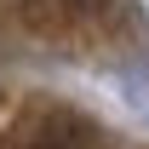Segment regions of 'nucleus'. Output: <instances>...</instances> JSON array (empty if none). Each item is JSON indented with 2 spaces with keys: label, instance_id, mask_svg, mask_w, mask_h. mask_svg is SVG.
Wrapping results in <instances>:
<instances>
[{
  "label": "nucleus",
  "instance_id": "nucleus-1",
  "mask_svg": "<svg viewBox=\"0 0 149 149\" xmlns=\"http://www.w3.org/2000/svg\"><path fill=\"white\" fill-rule=\"evenodd\" d=\"M86 138H92V132L80 126V120H69V115H46L40 126H29L23 149H86Z\"/></svg>",
  "mask_w": 149,
  "mask_h": 149
}]
</instances>
